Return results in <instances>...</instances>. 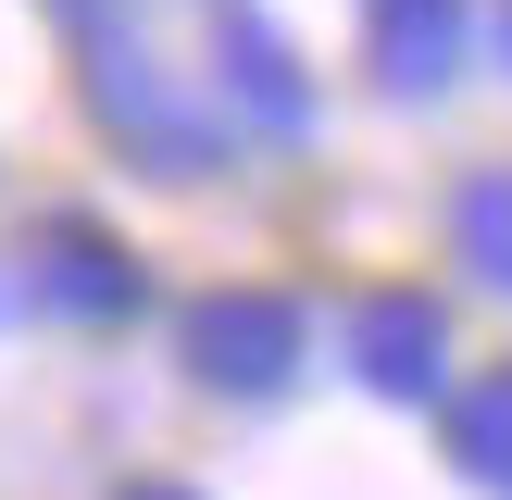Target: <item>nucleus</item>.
Listing matches in <instances>:
<instances>
[{
    "instance_id": "9",
    "label": "nucleus",
    "mask_w": 512,
    "mask_h": 500,
    "mask_svg": "<svg viewBox=\"0 0 512 500\" xmlns=\"http://www.w3.org/2000/svg\"><path fill=\"white\" fill-rule=\"evenodd\" d=\"M113 500H213V488H188V475H125Z\"/></svg>"
},
{
    "instance_id": "6",
    "label": "nucleus",
    "mask_w": 512,
    "mask_h": 500,
    "mask_svg": "<svg viewBox=\"0 0 512 500\" xmlns=\"http://www.w3.org/2000/svg\"><path fill=\"white\" fill-rule=\"evenodd\" d=\"M475 50H488V13L475 0H363V88L400 100V113L450 100L475 75Z\"/></svg>"
},
{
    "instance_id": "1",
    "label": "nucleus",
    "mask_w": 512,
    "mask_h": 500,
    "mask_svg": "<svg viewBox=\"0 0 512 500\" xmlns=\"http://www.w3.org/2000/svg\"><path fill=\"white\" fill-rule=\"evenodd\" d=\"M50 25H63V50H75V113L100 125V150H113L125 175H150V188H213V175L238 163V125L213 113L200 75H175V50H150L138 0H50Z\"/></svg>"
},
{
    "instance_id": "3",
    "label": "nucleus",
    "mask_w": 512,
    "mask_h": 500,
    "mask_svg": "<svg viewBox=\"0 0 512 500\" xmlns=\"http://www.w3.org/2000/svg\"><path fill=\"white\" fill-rule=\"evenodd\" d=\"M13 288H25V325H63V338H138V325L163 313L150 250L125 238L113 213H88V200H38V213H25Z\"/></svg>"
},
{
    "instance_id": "10",
    "label": "nucleus",
    "mask_w": 512,
    "mask_h": 500,
    "mask_svg": "<svg viewBox=\"0 0 512 500\" xmlns=\"http://www.w3.org/2000/svg\"><path fill=\"white\" fill-rule=\"evenodd\" d=\"M488 63L512 75V0H488Z\"/></svg>"
},
{
    "instance_id": "11",
    "label": "nucleus",
    "mask_w": 512,
    "mask_h": 500,
    "mask_svg": "<svg viewBox=\"0 0 512 500\" xmlns=\"http://www.w3.org/2000/svg\"><path fill=\"white\" fill-rule=\"evenodd\" d=\"M13 325H25V288H13V263H0V338H13Z\"/></svg>"
},
{
    "instance_id": "2",
    "label": "nucleus",
    "mask_w": 512,
    "mask_h": 500,
    "mask_svg": "<svg viewBox=\"0 0 512 500\" xmlns=\"http://www.w3.org/2000/svg\"><path fill=\"white\" fill-rule=\"evenodd\" d=\"M163 338H175V375H188L200 400H225V413H263V400H288L300 375H313L325 325H313V300H288L275 275H213V288L175 300Z\"/></svg>"
},
{
    "instance_id": "8",
    "label": "nucleus",
    "mask_w": 512,
    "mask_h": 500,
    "mask_svg": "<svg viewBox=\"0 0 512 500\" xmlns=\"http://www.w3.org/2000/svg\"><path fill=\"white\" fill-rule=\"evenodd\" d=\"M438 450H450V475H463L475 500H512V350L475 363L463 388L438 400Z\"/></svg>"
},
{
    "instance_id": "5",
    "label": "nucleus",
    "mask_w": 512,
    "mask_h": 500,
    "mask_svg": "<svg viewBox=\"0 0 512 500\" xmlns=\"http://www.w3.org/2000/svg\"><path fill=\"white\" fill-rule=\"evenodd\" d=\"M200 88H213V113L238 125V150H313L325 138V88L313 63H300V38L275 13H250V0H213V38H200Z\"/></svg>"
},
{
    "instance_id": "4",
    "label": "nucleus",
    "mask_w": 512,
    "mask_h": 500,
    "mask_svg": "<svg viewBox=\"0 0 512 500\" xmlns=\"http://www.w3.org/2000/svg\"><path fill=\"white\" fill-rule=\"evenodd\" d=\"M338 375L363 400H388V413H438L450 388H463V313H450L425 275H375V288L338 300Z\"/></svg>"
},
{
    "instance_id": "7",
    "label": "nucleus",
    "mask_w": 512,
    "mask_h": 500,
    "mask_svg": "<svg viewBox=\"0 0 512 500\" xmlns=\"http://www.w3.org/2000/svg\"><path fill=\"white\" fill-rule=\"evenodd\" d=\"M438 250H450L463 288L512 300V150H488V163H463L438 188Z\"/></svg>"
}]
</instances>
